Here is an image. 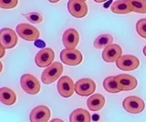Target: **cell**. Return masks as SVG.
Here are the masks:
<instances>
[{
	"instance_id": "cb8c5ba5",
	"label": "cell",
	"mask_w": 146,
	"mask_h": 122,
	"mask_svg": "<svg viewBox=\"0 0 146 122\" xmlns=\"http://www.w3.org/2000/svg\"><path fill=\"white\" fill-rule=\"evenodd\" d=\"M136 30L141 38H146V18H141L137 22Z\"/></svg>"
},
{
	"instance_id": "2e32d148",
	"label": "cell",
	"mask_w": 146,
	"mask_h": 122,
	"mask_svg": "<svg viewBox=\"0 0 146 122\" xmlns=\"http://www.w3.org/2000/svg\"><path fill=\"white\" fill-rule=\"evenodd\" d=\"M111 10L115 14H128L133 12V8L129 0H117L111 6Z\"/></svg>"
},
{
	"instance_id": "5bb4252c",
	"label": "cell",
	"mask_w": 146,
	"mask_h": 122,
	"mask_svg": "<svg viewBox=\"0 0 146 122\" xmlns=\"http://www.w3.org/2000/svg\"><path fill=\"white\" fill-rule=\"evenodd\" d=\"M50 117V110L46 106H38L30 112V122H48Z\"/></svg>"
},
{
	"instance_id": "ba28073f",
	"label": "cell",
	"mask_w": 146,
	"mask_h": 122,
	"mask_svg": "<svg viewBox=\"0 0 146 122\" xmlns=\"http://www.w3.org/2000/svg\"><path fill=\"white\" fill-rule=\"evenodd\" d=\"M68 9L77 18H82L88 14V5L82 0H68Z\"/></svg>"
},
{
	"instance_id": "e0dca14e",
	"label": "cell",
	"mask_w": 146,
	"mask_h": 122,
	"mask_svg": "<svg viewBox=\"0 0 146 122\" xmlns=\"http://www.w3.org/2000/svg\"><path fill=\"white\" fill-rule=\"evenodd\" d=\"M105 98L100 94H95L90 96L87 100V106L91 111H98L104 107Z\"/></svg>"
},
{
	"instance_id": "7402d4cb",
	"label": "cell",
	"mask_w": 146,
	"mask_h": 122,
	"mask_svg": "<svg viewBox=\"0 0 146 122\" xmlns=\"http://www.w3.org/2000/svg\"><path fill=\"white\" fill-rule=\"evenodd\" d=\"M131 2L133 12L145 14L146 13V0H129Z\"/></svg>"
},
{
	"instance_id": "4dcf8cb0",
	"label": "cell",
	"mask_w": 146,
	"mask_h": 122,
	"mask_svg": "<svg viewBox=\"0 0 146 122\" xmlns=\"http://www.w3.org/2000/svg\"><path fill=\"white\" fill-rule=\"evenodd\" d=\"M82 1H86V0H82Z\"/></svg>"
},
{
	"instance_id": "ac0fdd59",
	"label": "cell",
	"mask_w": 146,
	"mask_h": 122,
	"mask_svg": "<svg viewBox=\"0 0 146 122\" xmlns=\"http://www.w3.org/2000/svg\"><path fill=\"white\" fill-rule=\"evenodd\" d=\"M17 100L16 93L8 88H0V101L7 106H11L15 104Z\"/></svg>"
},
{
	"instance_id": "f546056e",
	"label": "cell",
	"mask_w": 146,
	"mask_h": 122,
	"mask_svg": "<svg viewBox=\"0 0 146 122\" xmlns=\"http://www.w3.org/2000/svg\"><path fill=\"white\" fill-rule=\"evenodd\" d=\"M143 54H144V56L146 57V46L143 47Z\"/></svg>"
},
{
	"instance_id": "d4e9b609",
	"label": "cell",
	"mask_w": 146,
	"mask_h": 122,
	"mask_svg": "<svg viewBox=\"0 0 146 122\" xmlns=\"http://www.w3.org/2000/svg\"><path fill=\"white\" fill-rule=\"evenodd\" d=\"M18 0H0V7L4 9H10L17 6Z\"/></svg>"
},
{
	"instance_id": "ffe728a7",
	"label": "cell",
	"mask_w": 146,
	"mask_h": 122,
	"mask_svg": "<svg viewBox=\"0 0 146 122\" xmlns=\"http://www.w3.org/2000/svg\"><path fill=\"white\" fill-rule=\"evenodd\" d=\"M113 41V38L110 34H102L94 40V47L98 49L105 48L109 45H111Z\"/></svg>"
},
{
	"instance_id": "4fadbf2b",
	"label": "cell",
	"mask_w": 146,
	"mask_h": 122,
	"mask_svg": "<svg viewBox=\"0 0 146 122\" xmlns=\"http://www.w3.org/2000/svg\"><path fill=\"white\" fill-rule=\"evenodd\" d=\"M121 53H122V49L119 45L111 44L104 48V50L102 54V57L104 61L111 63V62H116L121 57Z\"/></svg>"
},
{
	"instance_id": "5b68a950",
	"label": "cell",
	"mask_w": 146,
	"mask_h": 122,
	"mask_svg": "<svg viewBox=\"0 0 146 122\" xmlns=\"http://www.w3.org/2000/svg\"><path fill=\"white\" fill-rule=\"evenodd\" d=\"M60 59L64 64L68 66H77L82 61V55L78 49H63L60 53Z\"/></svg>"
},
{
	"instance_id": "d6986e66",
	"label": "cell",
	"mask_w": 146,
	"mask_h": 122,
	"mask_svg": "<svg viewBox=\"0 0 146 122\" xmlns=\"http://www.w3.org/2000/svg\"><path fill=\"white\" fill-rule=\"evenodd\" d=\"M70 122H90V114L84 108H77L71 112Z\"/></svg>"
},
{
	"instance_id": "83f0119b",
	"label": "cell",
	"mask_w": 146,
	"mask_h": 122,
	"mask_svg": "<svg viewBox=\"0 0 146 122\" xmlns=\"http://www.w3.org/2000/svg\"><path fill=\"white\" fill-rule=\"evenodd\" d=\"M95 2H97V3H103L105 1H107V0H94Z\"/></svg>"
},
{
	"instance_id": "f1b7e54d",
	"label": "cell",
	"mask_w": 146,
	"mask_h": 122,
	"mask_svg": "<svg viewBox=\"0 0 146 122\" xmlns=\"http://www.w3.org/2000/svg\"><path fill=\"white\" fill-rule=\"evenodd\" d=\"M49 2H51V3H58L59 0H48Z\"/></svg>"
},
{
	"instance_id": "6da1fadb",
	"label": "cell",
	"mask_w": 146,
	"mask_h": 122,
	"mask_svg": "<svg viewBox=\"0 0 146 122\" xmlns=\"http://www.w3.org/2000/svg\"><path fill=\"white\" fill-rule=\"evenodd\" d=\"M63 72V66L59 62H54L51 65L47 67L41 75V80L44 84H52L55 82Z\"/></svg>"
},
{
	"instance_id": "484cf974",
	"label": "cell",
	"mask_w": 146,
	"mask_h": 122,
	"mask_svg": "<svg viewBox=\"0 0 146 122\" xmlns=\"http://www.w3.org/2000/svg\"><path fill=\"white\" fill-rule=\"evenodd\" d=\"M50 122H64V121L60 119H51Z\"/></svg>"
},
{
	"instance_id": "277c9868",
	"label": "cell",
	"mask_w": 146,
	"mask_h": 122,
	"mask_svg": "<svg viewBox=\"0 0 146 122\" xmlns=\"http://www.w3.org/2000/svg\"><path fill=\"white\" fill-rule=\"evenodd\" d=\"M17 33L27 41H35L39 38L38 29L29 24H19L17 26Z\"/></svg>"
},
{
	"instance_id": "8992f818",
	"label": "cell",
	"mask_w": 146,
	"mask_h": 122,
	"mask_svg": "<svg viewBox=\"0 0 146 122\" xmlns=\"http://www.w3.org/2000/svg\"><path fill=\"white\" fill-rule=\"evenodd\" d=\"M58 92L63 98L71 97L75 91V84L70 76H61L57 84Z\"/></svg>"
},
{
	"instance_id": "3957f363",
	"label": "cell",
	"mask_w": 146,
	"mask_h": 122,
	"mask_svg": "<svg viewBox=\"0 0 146 122\" xmlns=\"http://www.w3.org/2000/svg\"><path fill=\"white\" fill-rule=\"evenodd\" d=\"M122 107L127 112L132 113V114H138V113L143 111L145 104L143 99L139 97L129 96L124 98L122 102Z\"/></svg>"
},
{
	"instance_id": "7c38bea8",
	"label": "cell",
	"mask_w": 146,
	"mask_h": 122,
	"mask_svg": "<svg viewBox=\"0 0 146 122\" xmlns=\"http://www.w3.org/2000/svg\"><path fill=\"white\" fill-rule=\"evenodd\" d=\"M115 80L118 84V87L121 91H130L137 87V79L133 76L127 74H120L115 76Z\"/></svg>"
},
{
	"instance_id": "7a4b0ae2",
	"label": "cell",
	"mask_w": 146,
	"mask_h": 122,
	"mask_svg": "<svg viewBox=\"0 0 146 122\" xmlns=\"http://www.w3.org/2000/svg\"><path fill=\"white\" fill-rule=\"evenodd\" d=\"M21 88L27 94L35 95L38 94L40 90V84L38 78L31 74H24L20 78Z\"/></svg>"
},
{
	"instance_id": "4316f807",
	"label": "cell",
	"mask_w": 146,
	"mask_h": 122,
	"mask_svg": "<svg viewBox=\"0 0 146 122\" xmlns=\"http://www.w3.org/2000/svg\"><path fill=\"white\" fill-rule=\"evenodd\" d=\"M1 50L2 51H1V55H0V57H2L4 56V54H5V47H2V46H1Z\"/></svg>"
},
{
	"instance_id": "603a6c76",
	"label": "cell",
	"mask_w": 146,
	"mask_h": 122,
	"mask_svg": "<svg viewBox=\"0 0 146 122\" xmlns=\"http://www.w3.org/2000/svg\"><path fill=\"white\" fill-rule=\"evenodd\" d=\"M24 16L32 24H39L43 21L42 15L39 14V13H36V12L27 13V14H24Z\"/></svg>"
},
{
	"instance_id": "9c48e42d",
	"label": "cell",
	"mask_w": 146,
	"mask_h": 122,
	"mask_svg": "<svg viewBox=\"0 0 146 122\" xmlns=\"http://www.w3.org/2000/svg\"><path fill=\"white\" fill-rule=\"evenodd\" d=\"M55 58V53L51 48L46 47L39 50L35 57V63L39 67H47L52 64Z\"/></svg>"
},
{
	"instance_id": "8fae6325",
	"label": "cell",
	"mask_w": 146,
	"mask_h": 122,
	"mask_svg": "<svg viewBox=\"0 0 146 122\" xmlns=\"http://www.w3.org/2000/svg\"><path fill=\"white\" fill-rule=\"evenodd\" d=\"M116 66L118 69L125 71H131L138 69L140 66V61L135 56L124 55L121 56L116 61Z\"/></svg>"
},
{
	"instance_id": "9a60e30c",
	"label": "cell",
	"mask_w": 146,
	"mask_h": 122,
	"mask_svg": "<svg viewBox=\"0 0 146 122\" xmlns=\"http://www.w3.org/2000/svg\"><path fill=\"white\" fill-rule=\"evenodd\" d=\"M63 45L68 49H74L80 41L79 32L74 28H68L62 37Z\"/></svg>"
},
{
	"instance_id": "44dd1931",
	"label": "cell",
	"mask_w": 146,
	"mask_h": 122,
	"mask_svg": "<svg viewBox=\"0 0 146 122\" xmlns=\"http://www.w3.org/2000/svg\"><path fill=\"white\" fill-rule=\"evenodd\" d=\"M103 88L106 91L110 93H118L121 91L118 87V84L115 80V76H108V78H105L103 81Z\"/></svg>"
},
{
	"instance_id": "52a82bcc",
	"label": "cell",
	"mask_w": 146,
	"mask_h": 122,
	"mask_svg": "<svg viewBox=\"0 0 146 122\" xmlns=\"http://www.w3.org/2000/svg\"><path fill=\"white\" fill-rule=\"evenodd\" d=\"M96 89V83L90 78H81L75 83V92L82 97L90 96Z\"/></svg>"
},
{
	"instance_id": "30bf717a",
	"label": "cell",
	"mask_w": 146,
	"mask_h": 122,
	"mask_svg": "<svg viewBox=\"0 0 146 122\" xmlns=\"http://www.w3.org/2000/svg\"><path fill=\"white\" fill-rule=\"evenodd\" d=\"M0 43L5 48H13L17 43V36L11 28H2L0 30Z\"/></svg>"
}]
</instances>
